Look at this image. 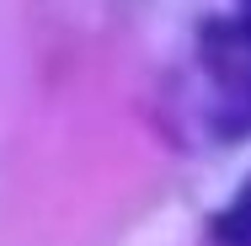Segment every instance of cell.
<instances>
[{"instance_id": "cell-2", "label": "cell", "mask_w": 251, "mask_h": 246, "mask_svg": "<svg viewBox=\"0 0 251 246\" xmlns=\"http://www.w3.org/2000/svg\"><path fill=\"white\" fill-rule=\"evenodd\" d=\"M214 236H219L225 246H251V182L235 193V203L214 219Z\"/></svg>"}, {"instance_id": "cell-3", "label": "cell", "mask_w": 251, "mask_h": 246, "mask_svg": "<svg viewBox=\"0 0 251 246\" xmlns=\"http://www.w3.org/2000/svg\"><path fill=\"white\" fill-rule=\"evenodd\" d=\"M246 5H251V0H246Z\"/></svg>"}, {"instance_id": "cell-1", "label": "cell", "mask_w": 251, "mask_h": 246, "mask_svg": "<svg viewBox=\"0 0 251 246\" xmlns=\"http://www.w3.org/2000/svg\"><path fill=\"white\" fill-rule=\"evenodd\" d=\"M198 70L208 86L214 134H225V139L251 134V16H230V22L203 27Z\"/></svg>"}]
</instances>
